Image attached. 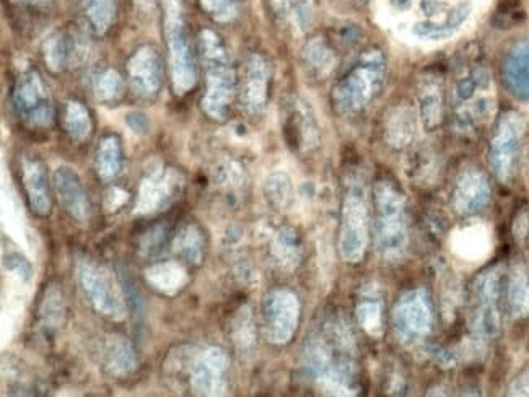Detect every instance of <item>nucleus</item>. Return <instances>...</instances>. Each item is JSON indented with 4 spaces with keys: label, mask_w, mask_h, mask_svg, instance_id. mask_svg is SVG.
<instances>
[{
    "label": "nucleus",
    "mask_w": 529,
    "mask_h": 397,
    "mask_svg": "<svg viewBox=\"0 0 529 397\" xmlns=\"http://www.w3.org/2000/svg\"><path fill=\"white\" fill-rule=\"evenodd\" d=\"M121 144L116 136H106L101 140L97 152L98 176L105 181H110L121 171Z\"/></svg>",
    "instance_id": "nucleus-29"
},
{
    "label": "nucleus",
    "mask_w": 529,
    "mask_h": 397,
    "mask_svg": "<svg viewBox=\"0 0 529 397\" xmlns=\"http://www.w3.org/2000/svg\"><path fill=\"white\" fill-rule=\"evenodd\" d=\"M512 394L515 396H529V376L523 375L515 381L512 386Z\"/></svg>",
    "instance_id": "nucleus-38"
},
{
    "label": "nucleus",
    "mask_w": 529,
    "mask_h": 397,
    "mask_svg": "<svg viewBox=\"0 0 529 397\" xmlns=\"http://www.w3.org/2000/svg\"><path fill=\"white\" fill-rule=\"evenodd\" d=\"M285 139L293 150L313 152L320 145V127L307 101L292 98L285 106Z\"/></svg>",
    "instance_id": "nucleus-13"
},
{
    "label": "nucleus",
    "mask_w": 529,
    "mask_h": 397,
    "mask_svg": "<svg viewBox=\"0 0 529 397\" xmlns=\"http://www.w3.org/2000/svg\"><path fill=\"white\" fill-rule=\"evenodd\" d=\"M263 311L269 339L276 344L289 342L297 329L298 313H300L297 297L285 290L272 292L264 300Z\"/></svg>",
    "instance_id": "nucleus-15"
},
{
    "label": "nucleus",
    "mask_w": 529,
    "mask_h": 397,
    "mask_svg": "<svg viewBox=\"0 0 529 397\" xmlns=\"http://www.w3.org/2000/svg\"><path fill=\"white\" fill-rule=\"evenodd\" d=\"M202 9L219 22H228L237 17L240 0H201Z\"/></svg>",
    "instance_id": "nucleus-34"
},
{
    "label": "nucleus",
    "mask_w": 529,
    "mask_h": 397,
    "mask_svg": "<svg viewBox=\"0 0 529 397\" xmlns=\"http://www.w3.org/2000/svg\"><path fill=\"white\" fill-rule=\"evenodd\" d=\"M64 126L69 136L74 140L87 139L92 132V121H90V114L85 110L84 106L77 103V101H70L66 106V114H64Z\"/></svg>",
    "instance_id": "nucleus-31"
},
{
    "label": "nucleus",
    "mask_w": 529,
    "mask_h": 397,
    "mask_svg": "<svg viewBox=\"0 0 529 397\" xmlns=\"http://www.w3.org/2000/svg\"><path fill=\"white\" fill-rule=\"evenodd\" d=\"M225 355L222 350L209 349L202 354L194 367V386L199 393H217L225 371Z\"/></svg>",
    "instance_id": "nucleus-24"
},
{
    "label": "nucleus",
    "mask_w": 529,
    "mask_h": 397,
    "mask_svg": "<svg viewBox=\"0 0 529 397\" xmlns=\"http://www.w3.org/2000/svg\"><path fill=\"white\" fill-rule=\"evenodd\" d=\"M525 132L526 119L518 111H505L495 123L490 137L489 163L490 170L502 183H510L515 176Z\"/></svg>",
    "instance_id": "nucleus-9"
},
{
    "label": "nucleus",
    "mask_w": 529,
    "mask_h": 397,
    "mask_svg": "<svg viewBox=\"0 0 529 397\" xmlns=\"http://www.w3.org/2000/svg\"><path fill=\"white\" fill-rule=\"evenodd\" d=\"M303 59H305L308 69L320 79H326L336 67L334 49L329 46L328 41L324 40V38L311 40L305 46Z\"/></svg>",
    "instance_id": "nucleus-28"
},
{
    "label": "nucleus",
    "mask_w": 529,
    "mask_h": 397,
    "mask_svg": "<svg viewBox=\"0 0 529 397\" xmlns=\"http://www.w3.org/2000/svg\"><path fill=\"white\" fill-rule=\"evenodd\" d=\"M393 326L404 344H419L429 336L433 326V306L424 288L401 297L393 311Z\"/></svg>",
    "instance_id": "nucleus-11"
},
{
    "label": "nucleus",
    "mask_w": 529,
    "mask_h": 397,
    "mask_svg": "<svg viewBox=\"0 0 529 397\" xmlns=\"http://www.w3.org/2000/svg\"><path fill=\"white\" fill-rule=\"evenodd\" d=\"M97 93L101 100L114 101L123 95V82L113 70L101 75L97 82Z\"/></svg>",
    "instance_id": "nucleus-35"
},
{
    "label": "nucleus",
    "mask_w": 529,
    "mask_h": 397,
    "mask_svg": "<svg viewBox=\"0 0 529 397\" xmlns=\"http://www.w3.org/2000/svg\"><path fill=\"white\" fill-rule=\"evenodd\" d=\"M420 118L417 113V106L411 101H401L394 105L385 116V142L393 150H409L417 142V132H419Z\"/></svg>",
    "instance_id": "nucleus-17"
},
{
    "label": "nucleus",
    "mask_w": 529,
    "mask_h": 397,
    "mask_svg": "<svg viewBox=\"0 0 529 397\" xmlns=\"http://www.w3.org/2000/svg\"><path fill=\"white\" fill-rule=\"evenodd\" d=\"M22 178L31 209L41 217H48L51 214V194L43 163L36 158H25L22 163Z\"/></svg>",
    "instance_id": "nucleus-23"
},
{
    "label": "nucleus",
    "mask_w": 529,
    "mask_h": 397,
    "mask_svg": "<svg viewBox=\"0 0 529 397\" xmlns=\"http://www.w3.org/2000/svg\"><path fill=\"white\" fill-rule=\"evenodd\" d=\"M406 173L417 184H430L440 173V158L438 153L427 147L412 149L407 157Z\"/></svg>",
    "instance_id": "nucleus-26"
},
{
    "label": "nucleus",
    "mask_w": 529,
    "mask_h": 397,
    "mask_svg": "<svg viewBox=\"0 0 529 397\" xmlns=\"http://www.w3.org/2000/svg\"><path fill=\"white\" fill-rule=\"evenodd\" d=\"M69 43L66 38L61 35L53 36L51 40L46 43V62H49L51 67H62L66 64L67 57H69Z\"/></svg>",
    "instance_id": "nucleus-36"
},
{
    "label": "nucleus",
    "mask_w": 529,
    "mask_h": 397,
    "mask_svg": "<svg viewBox=\"0 0 529 397\" xmlns=\"http://www.w3.org/2000/svg\"><path fill=\"white\" fill-rule=\"evenodd\" d=\"M451 119L455 131L476 137L494 114L495 95L489 69L482 62L466 64L451 88Z\"/></svg>",
    "instance_id": "nucleus-2"
},
{
    "label": "nucleus",
    "mask_w": 529,
    "mask_h": 397,
    "mask_svg": "<svg viewBox=\"0 0 529 397\" xmlns=\"http://www.w3.org/2000/svg\"><path fill=\"white\" fill-rule=\"evenodd\" d=\"M267 197H271V201L276 206L284 207L289 204L292 199V183H290L289 176L285 173H272L266 179Z\"/></svg>",
    "instance_id": "nucleus-33"
},
{
    "label": "nucleus",
    "mask_w": 529,
    "mask_h": 397,
    "mask_svg": "<svg viewBox=\"0 0 529 397\" xmlns=\"http://www.w3.org/2000/svg\"><path fill=\"white\" fill-rule=\"evenodd\" d=\"M417 113H419L420 126L425 131H437L442 126L445 114V93L443 82L438 75H425L417 87Z\"/></svg>",
    "instance_id": "nucleus-19"
},
{
    "label": "nucleus",
    "mask_w": 529,
    "mask_h": 397,
    "mask_svg": "<svg viewBox=\"0 0 529 397\" xmlns=\"http://www.w3.org/2000/svg\"><path fill=\"white\" fill-rule=\"evenodd\" d=\"M528 171H529V155H528Z\"/></svg>",
    "instance_id": "nucleus-40"
},
{
    "label": "nucleus",
    "mask_w": 529,
    "mask_h": 397,
    "mask_svg": "<svg viewBox=\"0 0 529 397\" xmlns=\"http://www.w3.org/2000/svg\"><path fill=\"white\" fill-rule=\"evenodd\" d=\"M473 12V0H422L420 17L409 25L407 36L417 43H442L458 35Z\"/></svg>",
    "instance_id": "nucleus-6"
},
{
    "label": "nucleus",
    "mask_w": 529,
    "mask_h": 397,
    "mask_svg": "<svg viewBox=\"0 0 529 397\" xmlns=\"http://www.w3.org/2000/svg\"><path fill=\"white\" fill-rule=\"evenodd\" d=\"M507 300L515 318L529 316V274L521 264H516L508 275Z\"/></svg>",
    "instance_id": "nucleus-27"
},
{
    "label": "nucleus",
    "mask_w": 529,
    "mask_h": 397,
    "mask_svg": "<svg viewBox=\"0 0 529 397\" xmlns=\"http://www.w3.org/2000/svg\"><path fill=\"white\" fill-rule=\"evenodd\" d=\"M271 7L280 22L297 33H305L315 15L313 0H271Z\"/></svg>",
    "instance_id": "nucleus-25"
},
{
    "label": "nucleus",
    "mask_w": 529,
    "mask_h": 397,
    "mask_svg": "<svg viewBox=\"0 0 529 397\" xmlns=\"http://www.w3.org/2000/svg\"><path fill=\"white\" fill-rule=\"evenodd\" d=\"M116 14V0H85V17L97 33L111 27Z\"/></svg>",
    "instance_id": "nucleus-32"
},
{
    "label": "nucleus",
    "mask_w": 529,
    "mask_h": 397,
    "mask_svg": "<svg viewBox=\"0 0 529 397\" xmlns=\"http://www.w3.org/2000/svg\"><path fill=\"white\" fill-rule=\"evenodd\" d=\"M391 12L396 15H404L414 7V0H386Z\"/></svg>",
    "instance_id": "nucleus-37"
},
{
    "label": "nucleus",
    "mask_w": 529,
    "mask_h": 397,
    "mask_svg": "<svg viewBox=\"0 0 529 397\" xmlns=\"http://www.w3.org/2000/svg\"><path fill=\"white\" fill-rule=\"evenodd\" d=\"M15 110L31 127H49L53 124L54 110L48 88L36 72H27L18 79L14 90Z\"/></svg>",
    "instance_id": "nucleus-12"
},
{
    "label": "nucleus",
    "mask_w": 529,
    "mask_h": 397,
    "mask_svg": "<svg viewBox=\"0 0 529 397\" xmlns=\"http://www.w3.org/2000/svg\"><path fill=\"white\" fill-rule=\"evenodd\" d=\"M18 2H25V4L40 5L46 4V2H49V0H18Z\"/></svg>",
    "instance_id": "nucleus-39"
},
{
    "label": "nucleus",
    "mask_w": 529,
    "mask_h": 397,
    "mask_svg": "<svg viewBox=\"0 0 529 397\" xmlns=\"http://www.w3.org/2000/svg\"><path fill=\"white\" fill-rule=\"evenodd\" d=\"M129 79L134 92L140 96H152L157 93L162 82V64L155 49L140 48L129 61Z\"/></svg>",
    "instance_id": "nucleus-21"
},
{
    "label": "nucleus",
    "mask_w": 529,
    "mask_h": 397,
    "mask_svg": "<svg viewBox=\"0 0 529 397\" xmlns=\"http://www.w3.org/2000/svg\"><path fill=\"white\" fill-rule=\"evenodd\" d=\"M386 61L380 49L365 51L342 75L333 90V106L344 118L367 110L385 85Z\"/></svg>",
    "instance_id": "nucleus-3"
},
{
    "label": "nucleus",
    "mask_w": 529,
    "mask_h": 397,
    "mask_svg": "<svg viewBox=\"0 0 529 397\" xmlns=\"http://www.w3.org/2000/svg\"><path fill=\"white\" fill-rule=\"evenodd\" d=\"M357 316H359L362 328L367 329L373 336L380 334L383 329V308H381L380 295H376V292L363 293L362 302L357 308Z\"/></svg>",
    "instance_id": "nucleus-30"
},
{
    "label": "nucleus",
    "mask_w": 529,
    "mask_h": 397,
    "mask_svg": "<svg viewBox=\"0 0 529 397\" xmlns=\"http://www.w3.org/2000/svg\"><path fill=\"white\" fill-rule=\"evenodd\" d=\"M271 79V67L266 57L251 54L246 62L245 82L241 90V105L251 116H258L266 110L267 88Z\"/></svg>",
    "instance_id": "nucleus-18"
},
{
    "label": "nucleus",
    "mask_w": 529,
    "mask_h": 397,
    "mask_svg": "<svg viewBox=\"0 0 529 397\" xmlns=\"http://www.w3.org/2000/svg\"><path fill=\"white\" fill-rule=\"evenodd\" d=\"M492 196L489 178L477 166H468L456 176L453 186V207L463 217L479 214L486 209Z\"/></svg>",
    "instance_id": "nucleus-16"
},
{
    "label": "nucleus",
    "mask_w": 529,
    "mask_h": 397,
    "mask_svg": "<svg viewBox=\"0 0 529 397\" xmlns=\"http://www.w3.org/2000/svg\"><path fill=\"white\" fill-rule=\"evenodd\" d=\"M77 275L82 290L88 295L90 302L97 306L98 311L111 318H123V305L116 290L118 285L114 284L105 269H98L90 262H80Z\"/></svg>",
    "instance_id": "nucleus-14"
},
{
    "label": "nucleus",
    "mask_w": 529,
    "mask_h": 397,
    "mask_svg": "<svg viewBox=\"0 0 529 397\" xmlns=\"http://www.w3.org/2000/svg\"><path fill=\"white\" fill-rule=\"evenodd\" d=\"M165 35L173 87L178 95H184L196 85V62L181 0H165Z\"/></svg>",
    "instance_id": "nucleus-8"
},
{
    "label": "nucleus",
    "mask_w": 529,
    "mask_h": 397,
    "mask_svg": "<svg viewBox=\"0 0 529 397\" xmlns=\"http://www.w3.org/2000/svg\"><path fill=\"white\" fill-rule=\"evenodd\" d=\"M375 233L378 249L386 259L403 256L409 241V220L404 192L391 179H380L375 186Z\"/></svg>",
    "instance_id": "nucleus-4"
},
{
    "label": "nucleus",
    "mask_w": 529,
    "mask_h": 397,
    "mask_svg": "<svg viewBox=\"0 0 529 397\" xmlns=\"http://www.w3.org/2000/svg\"><path fill=\"white\" fill-rule=\"evenodd\" d=\"M503 267L482 272L471 288V331L481 344L494 341L502 329Z\"/></svg>",
    "instance_id": "nucleus-7"
},
{
    "label": "nucleus",
    "mask_w": 529,
    "mask_h": 397,
    "mask_svg": "<svg viewBox=\"0 0 529 397\" xmlns=\"http://www.w3.org/2000/svg\"><path fill=\"white\" fill-rule=\"evenodd\" d=\"M54 186L67 212L79 222H85L90 217V201L77 173L62 166L54 173Z\"/></svg>",
    "instance_id": "nucleus-22"
},
{
    "label": "nucleus",
    "mask_w": 529,
    "mask_h": 397,
    "mask_svg": "<svg viewBox=\"0 0 529 397\" xmlns=\"http://www.w3.org/2000/svg\"><path fill=\"white\" fill-rule=\"evenodd\" d=\"M199 46L207 75V93L202 106L206 108L210 118L225 119L235 93V74L230 66L227 49L219 35L210 30L202 31Z\"/></svg>",
    "instance_id": "nucleus-5"
},
{
    "label": "nucleus",
    "mask_w": 529,
    "mask_h": 397,
    "mask_svg": "<svg viewBox=\"0 0 529 397\" xmlns=\"http://www.w3.org/2000/svg\"><path fill=\"white\" fill-rule=\"evenodd\" d=\"M303 365L308 375L331 393L354 391L352 336L346 324L336 318L326 321L323 328L308 339Z\"/></svg>",
    "instance_id": "nucleus-1"
},
{
    "label": "nucleus",
    "mask_w": 529,
    "mask_h": 397,
    "mask_svg": "<svg viewBox=\"0 0 529 397\" xmlns=\"http://www.w3.org/2000/svg\"><path fill=\"white\" fill-rule=\"evenodd\" d=\"M502 79L508 92L518 100L529 101V40L513 44L505 54Z\"/></svg>",
    "instance_id": "nucleus-20"
},
{
    "label": "nucleus",
    "mask_w": 529,
    "mask_h": 397,
    "mask_svg": "<svg viewBox=\"0 0 529 397\" xmlns=\"http://www.w3.org/2000/svg\"><path fill=\"white\" fill-rule=\"evenodd\" d=\"M368 206L362 184L352 183L342 206L341 254L347 262H359L368 240Z\"/></svg>",
    "instance_id": "nucleus-10"
}]
</instances>
